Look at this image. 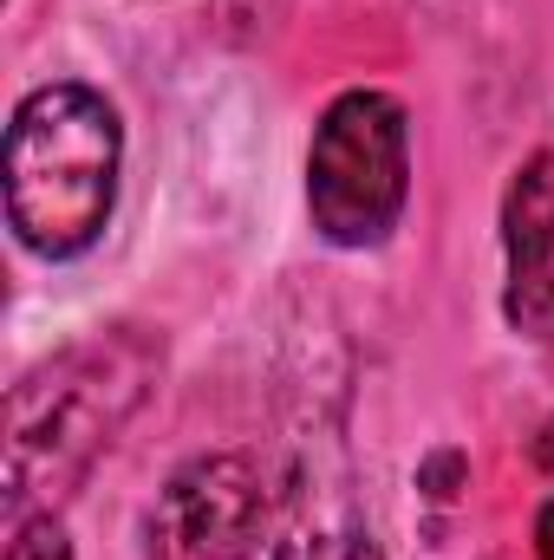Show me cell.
I'll return each instance as SVG.
<instances>
[{"instance_id": "obj_7", "label": "cell", "mask_w": 554, "mask_h": 560, "mask_svg": "<svg viewBox=\"0 0 554 560\" xmlns=\"http://www.w3.org/2000/svg\"><path fill=\"white\" fill-rule=\"evenodd\" d=\"M7 560H72V541L59 528L53 509H20L13 535H7Z\"/></svg>"}, {"instance_id": "obj_3", "label": "cell", "mask_w": 554, "mask_h": 560, "mask_svg": "<svg viewBox=\"0 0 554 560\" xmlns=\"http://www.w3.org/2000/svg\"><path fill=\"white\" fill-rule=\"evenodd\" d=\"M313 229L339 248L379 242L405 209V105L385 92H346L307 156Z\"/></svg>"}, {"instance_id": "obj_6", "label": "cell", "mask_w": 554, "mask_h": 560, "mask_svg": "<svg viewBox=\"0 0 554 560\" xmlns=\"http://www.w3.org/2000/svg\"><path fill=\"white\" fill-rule=\"evenodd\" d=\"M242 560H379L372 535L326 509H280L275 522L242 548Z\"/></svg>"}, {"instance_id": "obj_8", "label": "cell", "mask_w": 554, "mask_h": 560, "mask_svg": "<svg viewBox=\"0 0 554 560\" xmlns=\"http://www.w3.org/2000/svg\"><path fill=\"white\" fill-rule=\"evenodd\" d=\"M535 560H554V502L542 509V522H535Z\"/></svg>"}, {"instance_id": "obj_4", "label": "cell", "mask_w": 554, "mask_h": 560, "mask_svg": "<svg viewBox=\"0 0 554 560\" xmlns=\"http://www.w3.org/2000/svg\"><path fill=\"white\" fill-rule=\"evenodd\" d=\"M275 522V495H268V469L242 450L222 456H196L189 469H176L150 509V555L163 560H216L242 555L262 528Z\"/></svg>"}, {"instance_id": "obj_1", "label": "cell", "mask_w": 554, "mask_h": 560, "mask_svg": "<svg viewBox=\"0 0 554 560\" xmlns=\"http://www.w3.org/2000/svg\"><path fill=\"white\" fill-rule=\"evenodd\" d=\"M150 352L112 332L39 365L7 405V509H53L85 482L105 443L138 411Z\"/></svg>"}, {"instance_id": "obj_2", "label": "cell", "mask_w": 554, "mask_h": 560, "mask_svg": "<svg viewBox=\"0 0 554 560\" xmlns=\"http://www.w3.org/2000/svg\"><path fill=\"white\" fill-rule=\"evenodd\" d=\"M118 202V118L85 85H46L7 131V215L33 255H85Z\"/></svg>"}, {"instance_id": "obj_5", "label": "cell", "mask_w": 554, "mask_h": 560, "mask_svg": "<svg viewBox=\"0 0 554 560\" xmlns=\"http://www.w3.org/2000/svg\"><path fill=\"white\" fill-rule=\"evenodd\" d=\"M503 242H509V319L522 332H542L554 319V150L516 170L503 202Z\"/></svg>"}]
</instances>
